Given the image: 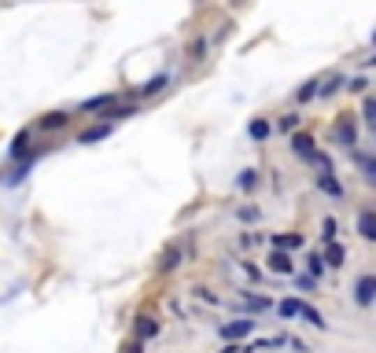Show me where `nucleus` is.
Segmentation results:
<instances>
[{"mask_svg":"<svg viewBox=\"0 0 376 353\" xmlns=\"http://www.w3.org/2000/svg\"><path fill=\"white\" fill-rule=\"evenodd\" d=\"M177 261H181V251H177V246H170V251L163 254V265H159V269L170 272V269H177Z\"/></svg>","mask_w":376,"mask_h":353,"instance_id":"nucleus-19","label":"nucleus"},{"mask_svg":"<svg viewBox=\"0 0 376 353\" xmlns=\"http://www.w3.org/2000/svg\"><path fill=\"white\" fill-rule=\"evenodd\" d=\"M358 166H361V173H366V180H376V162L369 155H358Z\"/></svg>","mask_w":376,"mask_h":353,"instance_id":"nucleus-20","label":"nucleus"},{"mask_svg":"<svg viewBox=\"0 0 376 353\" xmlns=\"http://www.w3.org/2000/svg\"><path fill=\"white\" fill-rule=\"evenodd\" d=\"M336 140H340V143H347V148H354V143H358V129H354V122H351V118H343V122L336 125Z\"/></svg>","mask_w":376,"mask_h":353,"instance_id":"nucleus-4","label":"nucleus"},{"mask_svg":"<svg viewBox=\"0 0 376 353\" xmlns=\"http://www.w3.org/2000/svg\"><path fill=\"white\" fill-rule=\"evenodd\" d=\"M321 269H325V261H321V254H310V276H321Z\"/></svg>","mask_w":376,"mask_h":353,"instance_id":"nucleus-25","label":"nucleus"},{"mask_svg":"<svg viewBox=\"0 0 376 353\" xmlns=\"http://www.w3.org/2000/svg\"><path fill=\"white\" fill-rule=\"evenodd\" d=\"M299 317H303V320H310L314 328H325V317H321V313H317L314 306H299Z\"/></svg>","mask_w":376,"mask_h":353,"instance_id":"nucleus-17","label":"nucleus"},{"mask_svg":"<svg viewBox=\"0 0 376 353\" xmlns=\"http://www.w3.org/2000/svg\"><path fill=\"white\" fill-rule=\"evenodd\" d=\"M340 85H343V77H332V81L321 88V96H336V93H340Z\"/></svg>","mask_w":376,"mask_h":353,"instance_id":"nucleus-26","label":"nucleus"},{"mask_svg":"<svg viewBox=\"0 0 376 353\" xmlns=\"http://www.w3.org/2000/svg\"><path fill=\"white\" fill-rule=\"evenodd\" d=\"M325 243H336V221H325Z\"/></svg>","mask_w":376,"mask_h":353,"instance_id":"nucleus-29","label":"nucleus"},{"mask_svg":"<svg viewBox=\"0 0 376 353\" xmlns=\"http://www.w3.org/2000/svg\"><path fill=\"white\" fill-rule=\"evenodd\" d=\"M358 232H361V240H376V217L373 214H361L358 217Z\"/></svg>","mask_w":376,"mask_h":353,"instance_id":"nucleus-13","label":"nucleus"},{"mask_svg":"<svg viewBox=\"0 0 376 353\" xmlns=\"http://www.w3.org/2000/svg\"><path fill=\"white\" fill-rule=\"evenodd\" d=\"M255 185H258V173H255V169H243V173H240V188L251 191Z\"/></svg>","mask_w":376,"mask_h":353,"instance_id":"nucleus-21","label":"nucleus"},{"mask_svg":"<svg viewBox=\"0 0 376 353\" xmlns=\"http://www.w3.org/2000/svg\"><path fill=\"white\" fill-rule=\"evenodd\" d=\"M361 114H366V122H369V125H376V100H369V96H366V103H361Z\"/></svg>","mask_w":376,"mask_h":353,"instance_id":"nucleus-24","label":"nucleus"},{"mask_svg":"<svg viewBox=\"0 0 376 353\" xmlns=\"http://www.w3.org/2000/svg\"><path fill=\"white\" fill-rule=\"evenodd\" d=\"M248 306L262 313V309H269V298H248Z\"/></svg>","mask_w":376,"mask_h":353,"instance_id":"nucleus-27","label":"nucleus"},{"mask_svg":"<svg viewBox=\"0 0 376 353\" xmlns=\"http://www.w3.org/2000/svg\"><path fill=\"white\" fill-rule=\"evenodd\" d=\"M255 217H258L255 206H243V210H240V221H255Z\"/></svg>","mask_w":376,"mask_h":353,"instance_id":"nucleus-30","label":"nucleus"},{"mask_svg":"<svg viewBox=\"0 0 376 353\" xmlns=\"http://www.w3.org/2000/svg\"><path fill=\"white\" fill-rule=\"evenodd\" d=\"M151 335H159V324H155L151 317H140L137 320V343H144V338H151Z\"/></svg>","mask_w":376,"mask_h":353,"instance_id":"nucleus-10","label":"nucleus"},{"mask_svg":"<svg viewBox=\"0 0 376 353\" xmlns=\"http://www.w3.org/2000/svg\"><path fill=\"white\" fill-rule=\"evenodd\" d=\"M321 261H325V265H332V269H340L343 261H347V251H343L340 243H329V251H325V258H321Z\"/></svg>","mask_w":376,"mask_h":353,"instance_id":"nucleus-9","label":"nucleus"},{"mask_svg":"<svg viewBox=\"0 0 376 353\" xmlns=\"http://www.w3.org/2000/svg\"><path fill=\"white\" fill-rule=\"evenodd\" d=\"M166 81H170V77H166V74L151 77V81H148L144 88H140V96H155V93H163V88H166Z\"/></svg>","mask_w":376,"mask_h":353,"instance_id":"nucleus-16","label":"nucleus"},{"mask_svg":"<svg viewBox=\"0 0 376 353\" xmlns=\"http://www.w3.org/2000/svg\"><path fill=\"white\" fill-rule=\"evenodd\" d=\"M321 88V81H306L303 88H299V103H306V100H314V93Z\"/></svg>","mask_w":376,"mask_h":353,"instance_id":"nucleus-23","label":"nucleus"},{"mask_svg":"<svg viewBox=\"0 0 376 353\" xmlns=\"http://www.w3.org/2000/svg\"><path fill=\"white\" fill-rule=\"evenodd\" d=\"M122 353H144V343H137V338H133V343L122 346Z\"/></svg>","mask_w":376,"mask_h":353,"instance_id":"nucleus-28","label":"nucleus"},{"mask_svg":"<svg viewBox=\"0 0 376 353\" xmlns=\"http://www.w3.org/2000/svg\"><path fill=\"white\" fill-rule=\"evenodd\" d=\"M248 133H251L255 140H266V136H269V122H262V118H255V122L248 125Z\"/></svg>","mask_w":376,"mask_h":353,"instance_id":"nucleus-18","label":"nucleus"},{"mask_svg":"<svg viewBox=\"0 0 376 353\" xmlns=\"http://www.w3.org/2000/svg\"><path fill=\"white\" fill-rule=\"evenodd\" d=\"M314 162L321 166V173H317V188H321V191H329L332 199H340V195H343V185L336 180V173H332V162L325 159V155H314Z\"/></svg>","mask_w":376,"mask_h":353,"instance_id":"nucleus-1","label":"nucleus"},{"mask_svg":"<svg viewBox=\"0 0 376 353\" xmlns=\"http://www.w3.org/2000/svg\"><path fill=\"white\" fill-rule=\"evenodd\" d=\"M277 125L284 129V133H295V129H299V114H284Z\"/></svg>","mask_w":376,"mask_h":353,"instance_id":"nucleus-22","label":"nucleus"},{"mask_svg":"<svg viewBox=\"0 0 376 353\" xmlns=\"http://www.w3.org/2000/svg\"><path fill=\"white\" fill-rule=\"evenodd\" d=\"M251 331H255L251 320H232V324H225V328H222V338H229V343H232V338H248Z\"/></svg>","mask_w":376,"mask_h":353,"instance_id":"nucleus-3","label":"nucleus"},{"mask_svg":"<svg viewBox=\"0 0 376 353\" xmlns=\"http://www.w3.org/2000/svg\"><path fill=\"white\" fill-rule=\"evenodd\" d=\"M107 136H111V122H103V125L85 129V133L77 136V143H96V140H107Z\"/></svg>","mask_w":376,"mask_h":353,"instance_id":"nucleus-5","label":"nucleus"},{"mask_svg":"<svg viewBox=\"0 0 376 353\" xmlns=\"http://www.w3.org/2000/svg\"><path fill=\"white\" fill-rule=\"evenodd\" d=\"M63 125H67V114L63 111H52V114L41 118V129H63Z\"/></svg>","mask_w":376,"mask_h":353,"instance_id":"nucleus-15","label":"nucleus"},{"mask_svg":"<svg viewBox=\"0 0 376 353\" xmlns=\"http://www.w3.org/2000/svg\"><path fill=\"white\" fill-rule=\"evenodd\" d=\"M292 148H295V155H299V159H314V140H310L306 133H295V136H292Z\"/></svg>","mask_w":376,"mask_h":353,"instance_id":"nucleus-6","label":"nucleus"},{"mask_svg":"<svg viewBox=\"0 0 376 353\" xmlns=\"http://www.w3.org/2000/svg\"><path fill=\"white\" fill-rule=\"evenodd\" d=\"M225 353H236V350H225Z\"/></svg>","mask_w":376,"mask_h":353,"instance_id":"nucleus-31","label":"nucleus"},{"mask_svg":"<svg viewBox=\"0 0 376 353\" xmlns=\"http://www.w3.org/2000/svg\"><path fill=\"white\" fill-rule=\"evenodd\" d=\"M299 306H303L299 298H284V302L277 306V313H280L284 320H292V317H299Z\"/></svg>","mask_w":376,"mask_h":353,"instance_id":"nucleus-14","label":"nucleus"},{"mask_svg":"<svg viewBox=\"0 0 376 353\" xmlns=\"http://www.w3.org/2000/svg\"><path fill=\"white\" fill-rule=\"evenodd\" d=\"M119 100L114 93H103V96H93V100H85L82 103V111H103V107H111V103Z\"/></svg>","mask_w":376,"mask_h":353,"instance_id":"nucleus-11","label":"nucleus"},{"mask_svg":"<svg viewBox=\"0 0 376 353\" xmlns=\"http://www.w3.org/2000/svg\"><path fill=\"white\" fill-rule=\"evenodd\" d=\"M269 269H273V272H280V276H284V272H288V276H292V254H280V251H273V254H269Z\"/></svg>","mask_w":376,"mask_h":353,"instance_id":"nucleus-8","label":"nucleus"},{"mask_svg":"<svg viewBox=\"0 0 376 353\" xmlns=\"http://www.w3.org/2000/svg\"><path fill=\"white\" fill-rule=\"evenodd\" d=\"M354 298H358V306H373V298H376V276H361L358 287H354Z\"/></svg>","mask_w":376,"mask_h":353,"instance_id":"nucleus-2","label":"nucleus"},{"mask_svg":"<svg viewBox=\"0 0 376 353\" xmlns=\"http://www.w3.org/2000/svg\"><path fill=\"white\" fill-rule=\"evenodd\" d=\"M30 151V133H15V140H11V159H22V155Z\"/></svg>","mask_w":376,"mask_h":353,"instance_id":"nucleus-12","label":"nucleus"},{"mask_svg":"<svg viewBox=\"0 0 376 353\" xmlns=\"http://www.w3.org/2000/svg\"><path fill=\"white\" fill-rule=\"evenodd\" d=\"M273 246L284 254V251H295V246H303V235H295V232H280L273 235Z\"/></svg>","mask_w":376,"mask_h":353,"instance_id":"nucleus-7","label":"nucleus"}]
</instances>
